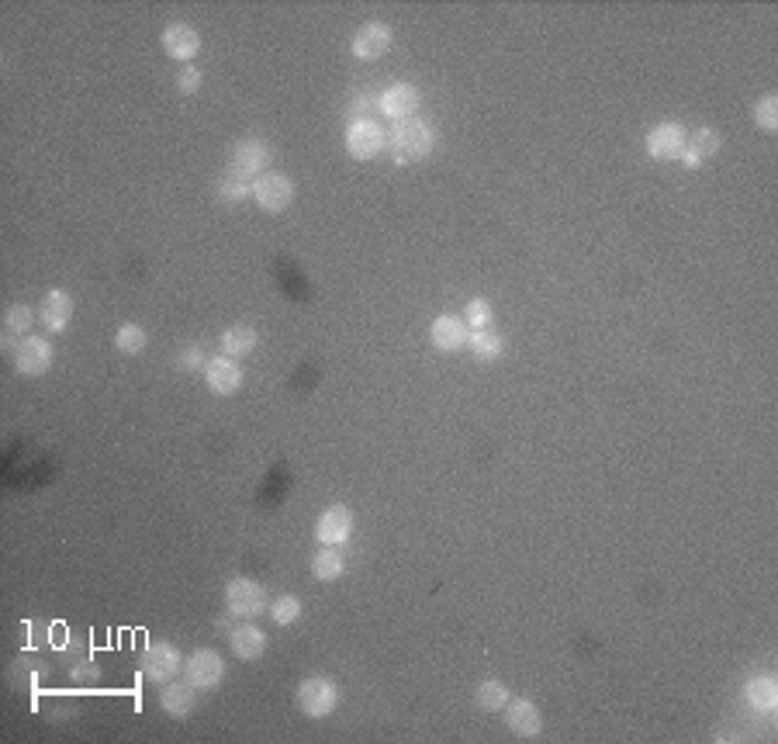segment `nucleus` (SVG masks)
<instances>
[{"instance_id":"obj_18","label":"nucleus","mask_w":778,"mask_h":744,"mask_svg":"<svg viewBox=\"0 0 778 744\" xmlns=\"http://www.w3.org/2000/svg\"><path fill=\"white\" fill-rule=\"evenodd\" d=\"M505 717V727H509L516 738H540L543 731V717H540V706L530 703V700H509L502 710Z\"/></svg>"},{"instance_id":"obj_25","label":"nucleus","mask_w":778,"mask_h":744,"mask_svg":"<svg viewBox=\"0 0 778 744\" xmlns=\"http://www.w3.org/2000/svg\"><path fill=\"white\" fill-rule=\"evenodd\" d=\"M343 571H346V561H343V551H339V547H322V551L312 558V575L319 578V582H336V578H343Z\"/></svg>"},{"instance_id":"obj_6","label":"nucleus","mask_w":778,"mask_h":744,"mask_svg":"<svg viewBox=\"0 0 778 744\" xmlns=\"http://www.w3.org/2000/svg\"><path fill=\"white\" fill-rule=\"evenodd\" d=\"M253 201H256V208H260V212H267V215L284 212V208L294 201L291 177L277 174V170H267V174H260L253 180Z\"/></svg>"},{"instance_id":"obj_11","label":"nucleus","mask_w":778,"mask_h":744,"mask_svg":"<svg viewBox=\"0 0 778 744\" xmlns=\"http://www.w3.org/2000/svg\"><path fill=\"white\" fill-rule=\"evenodd\" d=\"M388 49H391V28L384 21H367L350 39V52L360 63H377V59L388 56Z\"/></svg>"},{"instance_id":"obj_16","label":"nucleus","mask_w":778,"mask_h":744,"mask_svg":"<svg viewBox=\"0 0 778 744\" xmlns=\"http://www.w3.org/2000/svg\"><path fill=\"white\" fill-rule=\"evenodd\" d=\"M429 340L440 353H457L467 350V340H471V326L464 322V315H436L433 326H429Z\"/></svg>"},{"instance_id":"obj_2","label":"nucleus","mask_w":778,"mask_h":744,"mask_svg":"<svg viewBox=\"0 0 778 744\" xmlns=\"http://www.w3.org/2000/svg\"><path fill=\"white\" fill-rule=\"evenodd\" d=\"M346 153L353 156V160L367 163V160H377V156L384 153V146H388V129H384L377 118H350V125H346Z\"/></svg>"},{"instance_id":"obj_23","label":"nucleus","mask_w":778,"mask_h":744,"mask_svg":"<svg viewBox=\"0 0 778 744\" xmlns=\"http://www.w3.org/2000/svg\"><path fill=\"white\" fill-rule=\"evenodd\" d=\"M467 350H471L474 360H481V364H495V360L505 357V336L495 333V329H478V333H471V340H467Z\"/></svg>"},{"instance_id":"obj_12","label":"nucleus","mask_w":778,"mask_h":744,"mask_svg":"<svg viewBox=\"0 0 778 744\" xmlns=\"http://www.w3.org/2000/svg\"><path fill=\"white\" fill-rule=\"evenodd\" d=\"M184 679L191 682L198 693H205V689H215L218 682L225 679L222 655H218V651H211V648L194 651V655L184 661Z\"/></svg>"},{"instance_id":"obj_26","label":"nucleus","mask_w":778,"mask_h":744,"mask_svg":"<svg viewBox=\"0 0 778 744\" xmlns=\"http://www.w3.org/2000/svg\"><path fill=\"white\" fill-rule=\"evenodd\" d=\"M509 700H512L509 689H505V682H498V679H485V682H478V689H474V703H478L485 713H502Z\"/></svg>"},{"instance_id":"obj_19","label":"nucleus","mask_w":778,"mask_h":744,"mask_svg":"<svg viewBox=\"0 0 778 744\" xmlns=\"http://www.w3.org/2000/svg\"><path fill=\"white\" fill-rule=\"evenodd\" d=\"M229 651L239 661L263 658V651H267V634H263L256 623H239V627L229 630Z\"/></svg>"},{"instance_id":"obj_9","label":"nucleus","mask_w":778,"mask_h":744,"mask_svg":"<svg viewBox=\"0 0 778 744\" xmlns=\"http://www.w3.org/2000/svg\"><path fill=\"white\" fill-rule=\"evenodd\" d=\"M685 142H689V132H685L682 122H661L647 132L644 139V149L647 156L657 163H668V160H682L685 153Z\"/></svg>"},{"instance_id":"obj_7","label":"nucleus","mask_w":778,"mask_h":744,"mask_svg":"<svg viewBox=\"0 0 778 744\" xmlns=\"http://www.w3.org/2000/svg\"><path fill=\"white\" fill-rule=\"evenodd\" d=\"M139 672L146 675L149 682H156V686H163V682L177 679V672H184V658H180V651L173 648V644H149L146 651H142L139 658Z\"/></svg>"},{"instance_id":"obj_34","label":"nucleus","mask_w":778,"mask_h":744,"mask_svg":"<svg viewBox=\"0 0 778 744\" xmlns=\"http://www.w3.org/2000/svg\"><path fill=\"white\" fill-rule=\"evenodd\" d=\"M201 84H205V77H201L198 66H184V70H177V90L180 94H198Z\"/></svg>"},{"instance_id":"obj_21","label":"nucleus","mask_w":778,"mask_h":744,"mask_svg":"<svg viewBox=\"0 0 778 744\" xmlns=\"http://www.w3.org/2000/svg\"><path fill=\"white\" fill-rule=\"evenodd\" d=\"M744 700H747V706H751V710L772 713L775 706H778V682H775V675H772V672L754 675V679L744 686Z\"/></svg>"},{"instance_id":"obj_14","label":"nucleus","mask_w":778,"mask_h":744,"mask_svg":"<svg viewBox=\"0 0 778 744\" xmlns=\"http://www.w3.org/2000/svg\"><path fill=\"white\" fill-rule=\"evenodd\" d=\"M205 385L211 395H222V398L236 395L243 388V364L236 357L218 353V357H211L205 364Z\"/></svg>"},{"instance_id":"obj_15","label":"nucleus","mask_w":778,"mask_h":744,"mask_svg":"<svg viewBox=\"0 0 778 744\" xmlns=\"http://www.w3.org/2000/svg\"><path fill=\"white\" fill-rule=\"evenodd\" d=\"M163 52L170 59H177V63L191 66V59L201 52V32L194 25H187V21H173V25L163 28Z\"/></svg>"},{"instance_id":"obj_33","label":"nucleus","mask_w":778,"mask_h":744,"mask_svg":"<svg viewBox=\"0 0 778 744\" xmlns=\"http://www.w3.org/2000/svg\"><path fill=\"white\" fill-rule=\"evenodd\" d=\"M201 364H208V360H205V350H201L198 343H187V347L180 350V357H177V371L191 374V371H198Z\"/></svg>"},{"instance_id":"obj_5","label":"nucleus","mask_w":778,"mask_h":744,"mask_svg":"<svg viewBox=\"0 0 778 744\" xmlns=\"http://www.w3.org/2000/svg\"><path fill=\"white\" fill-rule=\"evenodd\" d=\"M374 101H377V111L398 125V122L415 118V111H419V104H422V94H419V87L409 84V80H398V84L384 87Z\"/></svg>"},{"instance_id":"obj_22","label":"nucleus","mask_w":778,"mask_h":744,"mask_svg":"<svg viewBox=\"0 0 778 744\" xmlns=\"http://www.w3.org/2000/svg\"><path fill=\"white\" fill-rule=\"evenodd\" d=\"M720 149V132L716 129H696L689 135V142H685V153H682V163L689 170H699L702 163L709 160V156Z\"/></svg>"},{"instance_id":"obj_28","label":"nucleus","mask_w":778,"mask_h":744,"mask_svg":"<svg viewBox=\"0 0 778 744\" xmlns=\"http://www.w3.org/2000/svg\"><path fill=\"white\" fill-rule=\"evenodd\" d=\"M35 322H39V312H32V305H11L4 312V329L11 336H32Z\"/></svg>"},{"instance_id":"obj_35","label":"nucleus","mask_w":778,"mask_h":744,"mask_svg":"<svg viewBox=\"0 0 778 744\" xmlns=\"http://www.w3.org/2000/svg\"><path fill=\"white\" fill-rule=\"evenodd\" d=\"M70 675H73L77 682H90V679H97V675H101V668H97L94 661H80V665L70 668Z\"/></svg>"},{"instance_id":"obj_27","label":"nucleus","mask_w":778,"mask_h":744,"mask_svg":"<svg viewBox=\"0 0 778 744\" xmlns=\"http://www.w3.org/2000/svg\"><path fill=\"white\" fill-rule=\"evenodd\" d=\"M146 343H149V336L139 322H122V326H118V333H115V350L118 353H125V357H139V353L146 350Z\"/></svg>"},{"instance_id":"obj_17","label":"nucleus","mask_w":778,"mask_h":744,"mask_svg":"<svg viewBox=\"0 0 778 744\" xmlns=\"http://www.w3.org/2000/svg\"><path fill=\"white\" fill-rule=\"evenodd\" d=\"M70 319H73V298H70V291H63V288L45 291V298H42V305H39V322H42L45 333H49V336L66 333V329H70Z\"/></svg>"},{"instance_id":"obj_31","label":"nucleus","mask_w":778,"mask_h":744,"mask_svg":"<svg viewBox=\"0 0 778 744\" xmlns=\"http://www.w3.org/2000/svg\"><path fill=\"white\" fill-rule=\"evenodd\" d=\"M492 319H495V308L488 298H471L464 308V322L471 326V333H478V329H492Z\"/></svg>"},{"instance_id":"obj_8","label":"nucleus","mask_w":778,"mask_h":744,"mask_svg":"<svg viewBox=\"0 0 778 744\" xmlns=\"http://www.w3.org/2000/svg\"><path fill=\"white\" fill-rule=\"evenodd\" d=\"M14 360V371L25 374V378H42L45 371L52 367V360H56V350H52V343L45 340V336H21L18 350L11 353Z\"/></svg>"},{"instance_id":"obj_10","label":"nucleus","mask_w":778,"mask_h":744,"mask_svg":"<svg viewBox=\"0 0 778 744\" xmlns=\"http://www.w3.org/2000/svg\"><path fill=\"white\" fill-rule=\"evenodd\" d=\"M270 146L263 139H239L236 149H232V160H229V170L246 180H256L260 174L270 170Z\"/></svg>"},{"instance_id":"obj_20","label":"nucleus","mask_w":778,"mask_h":744,"mask_svg":"<svg viewBox=\"0 0 778 744\" xmlns=\"http://www.w3.org/2000/svg\"><path fill=\"white\" fill-rule=\"evenodd\" d=\"M160 706L166 717H191V710L198 706V689L191 686V682H163L160 689Z\"/></svg>"},{"instance_id":"obj_3","label":"nucleus","mask_w":778,"mask_h":744,"mask_svg":"<svg viewBox=\"0 0 778 744\" xmlns=\"http://www.w3.org/2000/svg\"><path fill=\"white\" fill-rule=\"evenodd\" d=\"M339 700H343V693H339V686L329 675H308L298 686V710L308 720H326L339 706Z\"/></svg>"},{"instance_id":"obj_24","label":"nucleus","mask_w":778,"mask_h":744,"mask_svg":"<svg viewBox=\"0 0 778 744\" xmlns=\"http://www.w3.org/2000/svg\"><path fill=\"white\" fill-rule=\"evenodd\" d=\"M218 343H222V353H225V357H246V353H253L256 350V343H260V333H256V329L253 326H243V322H239V326H229V329H225V333H222V340H218Z\"/></svg>"},{"instance_id":"obj_30","label":"nucleus","mask_w":778,"mask_h":744,"mask_svg":"<svg viewBox=\"0 0 778 744\" xmlns=\"http://www.w3.org/2000/svg\"><path fill=\"white\" fill-rule=\"evenodd\" d=\"M301 610H305V606H301V599L291 596V592H287V596H277L274 603H270V616H274L277 627H291V623H298Z\"/></svg>"},{"instance_id":"obj_13","label":"nucleus","mask_w":778,"mask_h":744,"mask_svg":"<svg viewBox=\"0 0 778 744\" xmlns=\"http://www.w3.org/2000/svg\"><path fill=\"white\" fill-rule=\"evenodd\" d=\"M353 533V509L336 502V506L322 509L319 520H315V540L322 547H343Z\"/></svg>"},{"instance_id":"obj_1","label":"nucleus","mask_w":778,"mask_h":744,"mask_svg":"<svg viewBox=\"0 0 778 744\" xmlns=\"http://www.w3.org/2000/svg\"><path fill=\"white\" fill-rule=\"evenodd\" d=\"M388 146L395 163H412V160H426L436 146V132L429 122L422 118H409V122H398L388 135Z\"/></svg>"},{"instance_id":"obj_4","label":"nucleus","mask_w":778,"mask_h":744,"mask_svg":"<svg viewBox=\"0 0 778 744\" xmlns=\"http://www.w3.org/2000/svg\"><path fill=\"white\" fill-rule=\"evenodd\" d=\"M225 610H229V616H236V620H256L263 610H270L267 589L256 578H246V575L232 578L225 585Z\"/></svg>"},{"instance_id":"obj_29","label":"nucleus","mask_w":778,"mask_h":744,"mask_svg":"<svg viewBox=\"0 0 778 744\" xmlns=\"http://www.w3.org/2000/svg\"><path fill=\"white\" fill-rule=\"evenodd\" d=\"M218 198L229 201V205H236V201H246L253 198V180L232 174V170H225L222 180H218Z\"/></svg>"},{"instance_id":"obj_32","label":"nucleus","mask_w":778,"mask_h":744,"mask_svg":"<svg viewBox=\"0 0 778 744\" xmlns=\"http://www.w3.org/2000/svg\"><path fill=\"white\" fill-rule=\"evenodd\" d=\"M754 122H758V129L768 135L778 132V94L775 90H768V94L754 104Z\"/></svg>"}]
</instances>
